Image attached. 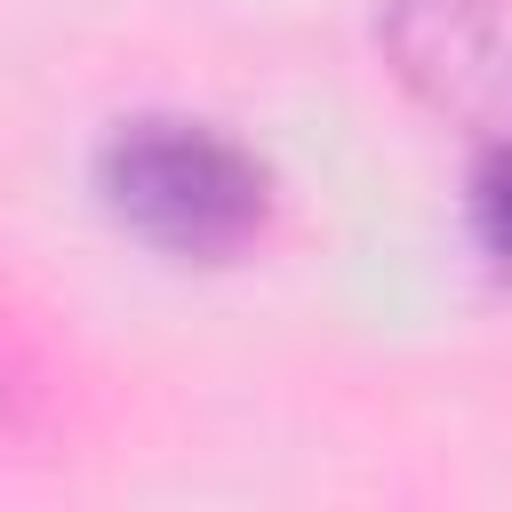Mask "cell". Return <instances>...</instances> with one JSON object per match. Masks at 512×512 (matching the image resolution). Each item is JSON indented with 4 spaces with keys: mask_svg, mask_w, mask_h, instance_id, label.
I'll list each match as a JSON object with an SVG mask.
<instances>
[{
    "mask_svg": "<svg viewBox=\"0 0 512 512\" xmlns=\"http://www.w3.org/2000/svg\"><path fill=\"white\" fill-rule=\"evenodd\" d=\"M376 32L432 112L512 144V0H384Z\"/></svg>",
    "mask_w": 512,
    "mask_h": 512,
    "instance_id": "cell-2",
    "label": "cell"
},
{
    "mask_svg": "<svg viewBox=\"0 0 512 512\" xmlns=\"http://www.w3.org/2000/svg\"><path fill=\"white\" fill-rule=\"evenodd\" d=\"M104 200L176 256H232L264 224V160L208 120H128L104 144Z\"/></svg>",
    "mask_w": 512,
    "mask_h": 512,
    "instance_id": "cell-1",
    "label": "cell"
},
{
    "mask_svg": "<svg viewBox=\"0 0 512 512\" xmlns=\"http://www.w3.org/2000/svg\"><path fill=\"white\" fill-rule=\"evenodd\" d=\"M56 392H48V360L32 344V328L0 304V440H32L48 424Z\"/></svg>",
    "mask_w": 512,
    "mask_h": 512,
    "instance_id": "cell-3",
    "label": "cell"
},
{
    "mask_svg": "<svg viewBox=\"0 0 512 512\" xmlns=\"http://www.w3.org/2000/svg\"><path fill=\"white\" fill-rule=\"evenodd\" d=\"M472 224H480V248L496 264H512V144H488V160L472 176Z\"/></svg>",
    "mask_w": 512,
    "mask_h": 512,
    "instance_id": "cell-4",
    "label": "cell"
}]
</instances>
